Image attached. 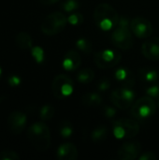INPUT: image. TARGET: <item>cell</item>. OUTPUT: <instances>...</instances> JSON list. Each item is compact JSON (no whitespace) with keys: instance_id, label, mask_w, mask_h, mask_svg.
<instances>
[{"instance_id":"cell-31","label":"cell","mask_w":159,"mask_h":160,"mask_svg":"<svg viewBox=\"0 0 159 160\" xmlns=\"http://www.w3.org/2000/svg\"><path fill=\"white\" fill-rule=\"evenodd\" d=\"M103 114L106 118L112 119L116 115V110L111 106H105L103 108Z\"/></svg>"},{"instance_id":"cell-28","label":"cell","mask_w":159,"mask_h":160,"mask_svg":"<svg viewBox=\"0 0 159 160\" xmlns=\"http://www.w3.org/2000/svg\"><path fill=\"white\" fill-rule=\"evenodd\" d=\"M67 22L73 26H78L83 22V16L81 13L74 12L67 18Z\"/></svg>"},{"instance_id":"cell-11","label":"cell","mask_w":159,"mask_h":160,"mask_svg":"<svg viewBox=\"0 0 159 160\" xmlns=\"http://www.w3.org/2000/svg\"><path fill=\"white\" fill-rule=\"evenodd\" d=\"M27 116L24 112L20 111L12 112L7 117V127L10 132L14 135L21 134L26 126Z\"/></svg>"},{"instance_id":"cell-10","label":"cell","mask_w":159,"mask_h":160,"mask_svg":"<svg viewBox=\"0 0 159 160\" xmlns=\"http://www.w3.org/2000/svg\"><path fill=\"white\" fill-rule=\"evenodd\" d=\"M130 29L139 38H147L153 33V26L149 20L143 17H135L130 21Z\"/></svg>"},{"instance_id":"cell-30","label":"cell","mask_w":159,"mask_h":160,"mask_svg":"<svg viewBox=\"0 0 159 160\" xmlns=\"http://www.w3.org/2000/svg\"><path fill=\"white\" fill-rule=\"evenodd\" d=\"M110 87H111V82H110V80L107 79V78L101 79V80L98 82V83H97V89H98L99 91H101V92L108 90Z\"/></svg>"},{"instance_id":"cell-27","label":"cell","mask_w":159,"mask_h":160,"mask_svg":"<svg viewBox=\"0 0 159 160\" xmlns=\"http://www.w3.org/2000/svg\"><path fill=\"white\" fill-rule=\"evenodd\" d=\"M31 53L37 64H41L44 61V51L41 47H38V46L32 47Z\"/></svg>"},{"instance_id":"cell-29","label":"cell","mask_w":159,"mask_h":160,"mask_svg":"<svg viewBox=\"0 0 159 160\" xmlns=\"http://www.w3.org/2000/svg\"><path fill=\"white\" fill-rule=\"evenodd\" d=\"M146 95L154 99H158L159 98V85L153 83V84H149L148 87L145 90Z\"/></svg>"},{"instance_id":"cell-22","label":"cell","mask_w":159,"mask_h":160,"mask_svg":"<svg viewBox=\"0 0 159 160\" xmlns=\"http://www.w3.org/2000/svg\"><path fill=\"white\" fill-rule=\"evenodd\" d=\"M54 108L52 106V105H44L41 107L40 111H39V117L41 120L43 121H47V120H50L52 119L53 116H54Z\"/></svg>"},{"instance_id":"cell-35","label":"cell","mask_w":159,"mask_h":160,"mask_svg":"<svg viewBox=\"0 0 159 160\" xmlns=\"http://www.w3.org/2000/svg\"><path fill=\"white\" fill-rule=\"evenodd\" d=\"M1 76H2V68L0 67V78H1Z\"/></svg>"},{"instance_id":"cell-7","label":"cell","mask_w":159,"mask_h":160,"mask_svg":"<svg viewBox=\"0 0 159 160\" xmlns=\"http://www.w3.org/2000/svg\"><path fill=\"white\" fill-rule=\"evenodd\" d=\"M135 98L136 94L132 90V87L121 86L113 90V92L111 94L112 103L116 108L121 110H127L131 108L134 103Z\"/></svg>"},{"instance_id":"cell-34","label":"cell","mask_w":159,"mask_h":160,"mask_svg":"<svg viewBox=\"0 0 159 160\" xmlns=\"http://www.w3.org/2000/svg\"><path fill=\"white\" fill-rule=\"evenodd\" d=\"M39 1H40L43 5H48V6H50V5H53V4L59 2L60 0H39Z\"/></svg>"},{"instance_id":"cell-23","label":"cell","mask_w":159,"mask_h":160,"mask_svg":"<svg viewBox=\"0 0 159 160\" xmlns=\"http://www.w3.org/2000/svg\"><path fill=\"white\" fill-rule=\"evenodd\" d=\"M76 46L77 48L82 51V52L88 54L92 52V43L87 39V38H79L77 41H76Z\"/></svg>"},{"instance_id":"cell-16","label":"cell","mask_w":159,"mask_h":160,"mask_svg":"<svg viewBox=\"0 0 159 160\" xmlns=\"http://www.w3.org/2000/svg\"><path fill=\"white\" fill-rule=\"evenodd\" d=\"M114 77L116 81L119 83H121L122 86L132 87L135 82V78H134L133 73L128 68H118L114 73Z\"/></svg>"},{"instance_id":"cell-20","label":"cell","mask_w":159,"mask_h":160,"mask_svg":"<svg viewBox=\"0 0 159 160\" xmlns=\"http://www.w3.org/2000/svg\"><path fill=\"white\" fill-rule=\"evenodd\" d=\"M109 136V129L107 127L99 126L96 128L91 133V139L94 142H100L105 141Z\"/></svg>"},{"instance_id":"cell-15","label":"cell","mask_w":159,"mask_h":160,"mask_svg":"<svg viewBox=\"0 0 159 160\" xmlns=\"http://www.w3.org/2000/svg\"><path fill=\"white\" fill-rule=\"evenodd\" d=\"M78 149L70 142L60 145L56 152V157L59 160H75L78 158Z\"/></svg>"},{"instance_id":"cell-6","label":"cell","mask_w":159,"mask_h":160,"mask_svg":"<svg viewBox=\"0 0 159 160\" xmlns=\"http://www.w3.org/2000/svg\"><path fill=\"white\" fill-rule=\"evenodd\" d=\"M67 18L61 11H55L45 17L41 23V31L46 36H54L64 30Z\"/></svg>"},{"instance_id":"cell-5","label":"cell","mask_w":159,"mask_h":160,"mask_svg":"<svg viewBox=\"0 0 159 160\" xmlns=\"http://www.w3.org/2000/svg\"><path fill=\"white\" fill-rule=\"evenodd\" d=\"M157 112V103L154 98L145 96L139 98L130 108V114L137 120H146Z\"/></svg>"},{"instance_id":"cell-33","label":"cell","mask_w":159,"mask_h":160,"mask_svg":"<svg viewBox=\"0 0 159 160\" xmlns=\"http://www.w3.org/2000/svg\"><path fill=\"white\" fill-rule=\"evenodd\" d=\"M140 160H156L157 159V156L152 153V152H145L143 153L141 157H139Z\"/></svg>"},{"instance_id":"cell-17","label":"cell","mask_w":159,"mask_h":160,"mask_svg":"<svg viewBox=\"0 0 159 160\" xmlns=\"http://www.w3.org/2000/svg\"><path fill=\"white\" fill-rule=\"evenodd\" d=\"M16 45L22 50H29L33 47L32 37L26 32H20L15 37Z\"/></svg>"},{"instance_id":"cell-24","label":"cell","mask_w":159,"mask_h":160,"mask_svg":"<svg viewBox=\"0 0 159 160\" xmlns=\"http://www.w3.org/2000/svg\"><path fill=\"white\" fill-rule=\"evenodd\" d=\"M73 134V127L70 122L65 121L60 126V135L64 139H68Z\"/></svg>"},{"instance_id":"cell-19","label":"cell","mask_w":159,"mask_h":160,"mask_svg":"<svg viewBox=\"0 0 159 160\" xmlns=\"http://www.w3.org/2000/svg\"><path fill=\"white\" fill-rule=\"evenodd\" d=\"M158 72L154 68H144L140 71V77L142 80L149 84L155 83L158 79Z\"/></svg>"},{"instance_id":"cell-26","label":"cell","mask_w":159,"mask_h":160,"mask_svg":"<svg viewBox=\"0 0 159 160\" xmlns=\"http://www.w3.org/2000/svg\"><path fill=\"white\" fill-rule=\"evenodd\" d=\"M20 157L11 149H4L0 152V160H18Z\"/></svg>"},{"instance_id":"cell-18","label":"cell","mask_w":159,"mask_h":160,"mask_svg":"<svg viewBox=\"0 0 159 160\" xmlns=\"http://www.w3.org/2000/svg\"><path fill=\"white\" fill-rule=\"evenodd\" d=\"M82 101L84 105H86L88 107H97L102 103V98L98 93L88 92L82 96Z\"/></svg>"},{"instance_id":"cell-3","label":"cell","mask_w":159,"mask_h":160,"mask_svg":"<svg viewBox=\"0 0 159 160\" xmlns=\"http://www.w3.org/2000/svg\"><path fill=\"white\" fill-rule=\"evenodd\" d=\"M112 41L121 50H129L132 47V31L130 29V22L127 17H120L116 27L112 31Z\"/></svg>"},{"instance_id":"cell-8","label":"cell","mask_w":159,"mask_h":160,"mask_svg":"<svg viewBox=\"0 0 159 160\" xmlns=\"http://www.w3.org/2000/svg\"><path fill=\"white\" fill-rule=\"evenodd\" d=\"M74 90V83L71 78L66 74H59L54 77L52 82V92L57 99H64L69 97Z\"/></svg>"},{"instance_id":"cell-21","label":"cell","mask_w":159,"mask_h":160,"mask_svg":"<svg viewBox=\"0 0 159 160\" xmlns=\"http://www.w3.org/2000/svg\"><path fill=\"white\" fill-rule=\"evenodd\" d=\"M76 78L79 82L87 84L95 79V72L91 68H83L77 73Z\"/></svg>"},{"instance_id":"cell-1","label":"cell","mask_w":159,"mask_h":160,"mask_svg":"<svg viewBox=\"0 0 159 160\" xmlns=\"http://www.w3.org/2000/svg\"><path fill=\"white\" fill-rule=\"evenodd\" d=\"M27 138L30 143L37 151L44 152L51 145V131L43 122H36L27 129Z\"/></svg>"},{"instance_id":"cell-9","label":"cell","mask_w":159,"mask_h":160,"mask_svg":"<svg viewBox=\"0 0 159 160\" xmlns=\"http://www.w3.org/2000/svg\"><path fill=\"white\" fill-rule=\"evenodd\" d=\"M121 59V54L118 52L110 49L100 51L97 52L94 56L96 66L102 69H108L117 66L120 63Z\"/></svg>"},{"instance_id":"cell-25","label":"cell","mask_w":159,"mask_h":160,"mask_svg":"<svg viewBox=\"0 0 159 160\" xmlns=\"http://www.w3.org/2000/svg\"><path fill=\"white\" fill-rule=\"evenodd\" d=\"M80 4L77 0H66L61 4V8L66 12H73L78 9Z\"/></svg>"},{"instance_id":"cell-13","label":"cell","mask_w":159,"mask_h":160,"mask_svg":"<svg viewBox=\"0 0 159 160\" xmlns=\"http://www.w3.org/2000/svg\"><path fill=\"white\" fill-rule=\"evenodd\" d=\"M142 54L145 58L153 61L159 60V38H151L142 44Z\"/></svg>"},{"instance_id":"cell-2","label":"cell","mask_w":159,"mask_h":160,"mask_svg":"<svg viewBox=\"0 0 159 160\" xmlns=\"http://www.w3.org/2000/svg\"><path fill=\"white\" fill-rule=\"evenodd\" d=\"M120 17L117 11L109 4L101 3L94 10V21L103 31H110L116 27Z\"/></svg>"},{"instance_id":"cell-14","label":"cell","mask_w":159,"mask_h":160,"mask_svg":"<svg viewBox=\"0 0 159 160\" xmlns=\"http://www.w3.org/2000/svg\"><path fill=\"white\" fill-rule=\"evenodd\" d=\"M82 64V57L76 50L68 51L63 59V68L67 71H74L80 68Z\"/></svg>"},{"instance_id":"cell-12","label":"cell","mask_w":159,"mask_h":160,"mask_svg":"<svg viewBox=\"0 0 159 160\" xmlns=\"http://www.w3.org/2000/svg\"><path fill=\"white\" fill-rule=\"evenodd\" d=\"M142 151V144L137 142H127L124 143L117 152V157L122 160H134L139 158Z\"/></svg>"},{"instance_id":"cell-36","label":"cell","mask_w":159,"mask_h":160,"mask_svg":"<svg viewBox=\"0 0 159 160\" xmlns=\"http://www.w3.org/2000/svg\"><path fill=\"white\" fill-rule=\"evenodd\" d=\"M158 105H159V98H158Z\"/></svg>"},{"instance_id":"cell-4","label":"cell","mask_w":159,"mask_h":160,"mask_svg":"<svg viewBox=\"0 0 159 160\" xmlns=\"http://www.w3.org/2000/svg\"><path fill=\"white\" fill-rule=\"evenodd\" d=\"M113 135L118 140L132 139L140 132V125L135 119L120 118L112 124Z\"/></svg>"},{"instance_id":"cell-32","label":"cell","mask_w":159,"mask_h":160,"mask_svg":"<svg viewBox=\"0 0 159 160\" xmlns=\"http://www.w3.org/2000/svg\"><path fill=\"white\" fill-rule=\"evenodd\" d=\"M7 82L10 86L16 87L21 84V78L16 75H11L7 78Z\"/></svg>"}]
</instances>
